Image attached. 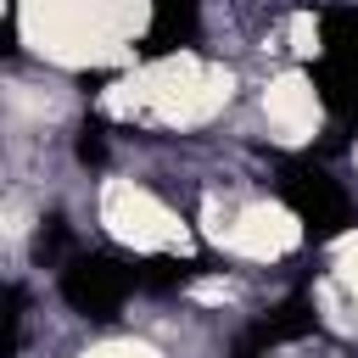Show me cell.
Returning a JSON list of instances; mask_svg holds the SVG:
<instances>
[{"mask_svg":"<svg viewBox=\"0 0 358 358\" xmlns=\"http://www.w3.org/2000/svg\"><path fill=\"white\" fill-rule=\"evenodd\" d=\"M280 201L296 213V224H302V235H308L313 246H324V241H336V235H347V229L358 224L347 190H341L319 162H302V157L280 162Z\"/></svg>","mask_w":358,"mask_h":358,"instance_id":"1","label":"cell"},{"mask_svg":"<svg viewBox=\"0 0 358 358\" xmlns=\"http://www.w3.org/2000/svg\"><path fill=\"white\" fill-rule=\"evenodd\" d=\"M140 291L134 280V257H117V252H73L62 263V302L95 324L117 319L123 302Z\"/></svg>","mask_w":358,"mask_h":358,"instance_id":"2","label":"cell"},{"mask_svg":"<svg viewBox=\"0 0 358 358\" xmlns=\"http://www.w3.org/2000/svg\"><path fill=\"white\" fill-rule=\"evenodd\" d=\"M201 39V6L196 0H151V22L140 39V56H173Z\"/></svg>","mask_w":358,"mask_h":358,"instance_id":"3","label":"cell"},{"mask_svg":"<svg viewBox=\"0 0 358 358\" xmlns=\"http://www.w3.org/2000/svg\"><path fill=\"white\" fill-rule=\"evenodd\" d=\"M313 330V302L308 296H291V302H280V308H268L246 336H241V358H257L263 347H280V341H296V336H308Z\"/></svg>","mask_w":358,"mask_h":358,"instance_id":"4","label":"cell"},{"mask_svg":"<svg viewBox=\"0 0 358 358\" xmlns=\"http://www.w3.org/2000/svg\"><path fill=\"white\" fill-rule=\"evenodd\" d=\"M196 274H207L201 257H134L140 291H179V285H190Z\"/></svg>","mask_w":358,"mask_h":358,"instance_id":"5","label":"cell"},{"mask_svg":"<svg viewBox=\"0 0 358 358\" xmlns=\"http://www.w3.org/2000/svg\"><path fill=\"white\" fill-rule=\"evenodd\" d=\"M101 134H106L101 123H84V129H78V162H90V168L106 162V140H101Z\"/></svg>","mask_w":358,"mask_h":358,"instance_id":"6","label":"cell"}]
</instances>
